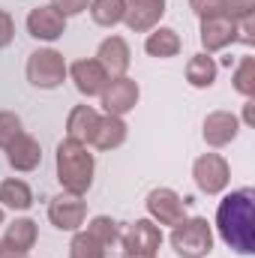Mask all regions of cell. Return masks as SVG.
I'll return each mask as SVG.
<instances>
[{
  "mask_svg": "<svg viewBox=\"0 0 255 258\" xmlns=\"http://www.w3.org/2000/svg\"><path fill=\"white\" fill-rule=\"evenodd\" d=\"M165 15V0H126V24L132 33H150L153 27H159Z\"/></svg>",
  "mask_w": 255,
  "mask_h": 258,
  "instance_id": "cell-14",
  "label": "cell"
},
{
  "mask_svg": "<svg viewBox=\"0 0 255 258\" xmlns=\"http://www.w3.org/2000/svg\"><path fill=\"white\" fill-rule=\"evenodd\" d=\"M198 39H201L204 54L222 51V48H228V45L237 42V21H231L228 15H210V18H201Z\"/></svg>",
  "mask_w": 255,
  "mask_h": 258,
  "instance_id": "cell-11",
  "label": "cell"
},
{
  "mask_svg": "<svg viewBox=\"0 0 255 258\" xmlns=\"http://www.w3.org/2000/svg\"><path fill=\"white\" fill-rule=\"evenodd\" d=\"M21 117L15 111H0V150H6L18 135H21Z\"/></svg>",
  "mask_w": 255,
  "mask_h": 258,
  "instance_id": "cell-27",
  "label": "cell"
},
{
  "mask_svg": "<svg viewBox=\"0 0 255 258\" xmlns=\"http://www.w3.org/2000/svg\"><path fill=\"white\" fill-rule=\"evenodd\" d=\"M96 123H99V111L93 105H87V102L84 105H75L69 111V117H66V138L81 141V144H90Z\"/></svg>",
  "mask_w": 255,
  "mask_h": 258,
  "instance_id": "cell-19",
  "label": "cell"
},
{
  "mask_svg": "<svg viewBox=\"0 0 255 258\" xmlns=\"http://www.w3.org/2000/svg\"><path fill=\"white\" fill-rule=\"evenodd\" d=\"M51 6L60 9L66 18H69V15H81V12L90 6V0H51Z\"/></svg>",
  "mask_w": 255,
  "mask_h": 258,
  "instance_id": "cell-31",
  "label": "cell"
},
{
  "mask_svg": "<svg viewBox=\"0 0 255 258\" xmlns=\"http://www.w3.org/2000/svg\"><path fill=\"white\" fill-rule=\"evenodd\" d=\"M126 135H129V126L123 117H117V114H99V123L93 129L90 144L96 150H117L126 141Z\"/></svg>",
  "mask_w": 255,
  "mask_h": 258,
  "instance_id": "cell-17",
  "label": "cell"
},
{
  "mask_svg": "<svg viewBox=\"0 0 255 258\" xmlns=\"http://www.w3.org/2000/svg\"><path fill=\"white\" fill-rule=\"evenodd\" d=\"M0 204L15 210V213H24V210L33 207V189L21 177H6L0 183Z\"/></svg>",
  "mask_w": 255,
  "mask_h": 258,
  "instance_id": "cell-20",
  "label": "cell"
},
{
  "mask_svg": "<svg viewBox=\"0 0 255 258\" xmlns=\"http://www.w3.org/2000/svg\"><path fill=\"white\" fill-rule=\"evenodd\" d=\"M144 207H147V216H150L159 228H162V225H171V228H174L177 222L186 219V201L174 192V189H168V186L150 189L147 198H144Z\"/></svg>",
  "mask_w": 255,
  "mask_h": 258,
  "instance_id": "cell-6",
  "label": "cell"
},
{
  "mask_svg": "<svg viewBox=\"0 0 255 258\" xmlns=\"http://www.w3.org/2000/svg\"><path fill=\"white\" fill-rule=\"evenodd\" d=\"M96 60L105 69L108 78H120L129 72V63H132V51H129V42L123 36H105L96 48Z\"/></svg>",
  "mask_w": 255,
  "mask_h": 258,
  "instance_id": "cell-13",
  "label": "cell"
},
{
  "mask_svg": "<svg viewBox=\"0 0 255 258\" xmlns=\"http://www.w3.org/2000/svg\"><path fill=\"white\" fill-rule=\"evenodd\" d=\"M216 72H219L216 60L210 54L198 51V54H192L189 63H186V81H189V87H195V90H207V87H213Z\"/></svg>",
  "mask_w": 255,
  "mask_h": 258,
  "instance_id": "cell-21",
  "label": "cell"
},
{
  "mask_svg": "<svg viewBox=\"0 0 255 258\" xmlns=\"http://www.w3.org/2000/svg\"><path fill=\"white\" fill-rule=\"evenodd\" d=\"M180 48H183V39H180V33L174 30V27H153L150 33H147V39H144V51L150 54V57H156V60H168V57H177L180 54Z\"/></svg>",
  "mask_w": 255,
  "mask_h": 258,
  "instance_id": "cell-18",
  "label": "cell"
},
{
  "mask_svg": "<svg viewBox=\"0 0 255 258\" xmlns=\"http://www.w3.org/2000/svg\"><path fill=\"white\" fill-rule=\"evenodd\" d=\"M237 132H240V117L231 111H210L201 126L207 147H228L237 138Z\"/></svg>",
  "mask_w": 255,
  "mask_h": 258,
  "instance_id": "cell-15",
  "label": "cell"
},
{
  "mask_svg": "<svg viewBox=\"0 0 255 258\" xmlns=\"http://www.w3.org/2000/svg\"><path fill=\"white\" fill-rule=\"evenodd\" d=\"M0 225H3V207H0Z\"/></svg>",
  "mask_w": 255,
  "mask_h": 258,
  "instance_id": "cell-36",
  "label": "cell"
},
{
  "mask_svg": "<svg viewBox=\"0 0 255 258\" xmlns=\"http://www.w3.org/2000/svg\"><path fill=\"white\" fill-rule=\"evenodd\" d=\"M120 243L126 255H156L162 246V228L153 219H135L120 234Z\"/></svg>",
  "mask_w": 255,
  "mask_h": 258,
  "instance_id": "cell-9",
  "label": "cell"
},
{
  "mask_svg": "<svg viewBox=\"0 0 255 258\" xmlns=\"http://www.w3.org/2000/svg\"><path fill=\"white\" fill-rule=\"evenodd\" d=\"M84 231H87L102 249H111V246L120 240V228H117V222H114L111 216H93Z\"/></svg>",
  "mask_w": 255,
  "mask_h": 258,
  "instance_id": "cell-24",
  "label": "cell"
},
{
  "mask_svg": "<svg viewBox=\"0 0 255 258\" xmlns=\"http://www.w3.org/2000/svg\"><path fill=\"white\" fill-rule=\"evenodd\" d=\"M66 69H69V63L63 60L60 51H54V48H36V51L27 57L24 75H27V81H30L33 87H39V90H57L66 78H69Z\"/></svg>",
  "mask_w": 255,
  "mask_h": 258,
  "instance_id": "cell-4",
  "label": "cell"
},
{
  "mask_svg": "<svg viewBox=\"0 0 255 258\" xmlns=\"http://www.w3.org/2000/svg\"><path fill=\"white\" fill-rule=\"evenodd\" d=\"M99 99H102L105 114H117V117H123V114H129V111L138 105V99H141V87H138L135 78L120 75V78H111V81L105 84V90L99 93Z\"/></svg>",
  "mask_w": 255,
  "mask_h": 258,
  "instance_id": "cell-8",
  "label": "cell"
},
{
  "mask_svg": "<svg viewBox=\"0 0 255 258\" xmlns=\"http://www.w3.org/2000/svg\"><path fill=\"white\" fill-rule=\"evenodd\" d=\"M237 42H243V45H255V15L243 18V21H237Z\"/></svg>",
  "mask_w": 255,
  "mask_h": 258,
  "instance_id": "cell-32",
  "label": "cell"
},
{
  "mask_svg": "<svg viewBox=\"0 0 255 258\" xmlns=\"http://www.w3.org/2000/svg\"><path fill=\"white\" fill-rule=\"evenodd\" d=\"M189 9L201 18H210V15H225L222 12V0H189Z\"/></svg>",
  "mask_w": 255,
  "mask_h": 258,
  "instance_id": "cell-29",
  "label": "cell"
},
{
  "mask_svg": "<svg viewBox=\"0 0 255 258\" xmlns=\"http://www.w3.org/2000/svg\"><path fill=\"white\" fill-rule=\"evenodd\" d=\"M168 240L180 258H207L213 249V228L204 216H186L171 228Z\"/></svg>",
  "mask_w": 255,
  "mask_h": 258,
  "instance_id": "cell-3",
  "label": "cell"
},
{
  "mask_svg": "<svg viewBox=\"0 0 255 258\" xmlns=\"http://www.w3.org/2000/svg\"><path fill=\"white\" fill-rule=\"evenodd\" d=\"M36 237H39V228H36V222L27 219V216H21V219H15L12 225H6V234H3V240L12 243V246L21 249V252H30V249L36 246Z\"/></svg>",
  "mask_w": 255,
  "mask_h": 258,
  "instance_id": "cell-22",
  "label": "cell"
},
{
  "mask_svg": "<svg viewBox=\"0 0 255 258\" xmlns=\"http://www.w3.org/2000/svg\"><path fill=\"white\" fill-rule=\"evenodd\" d=\"M222 12L231 21H243V18L255 15V0H222Z\"/></svg>",
  "mask_w": 255,
  "mask_h": 258,
  "instance_id": "cell-28",
  "label": "cell"
},
{
  "mask_svg": "<svg viewBox=\"0 0 255 258\" xmlns=\"http://www.w3.org/2000/svg\"><path fill=\"white\" fill-rule=\"evenodd\" d=\"M243 123H252V99H246L243 105Z\"/></svg>",
  "mask_w": 255,
  "mask_h": 258,
  "instance_id": "cell-34",
  "label": "cell"
},
{
  "mask_svg": "<svg viewBox=\"0 0 255 258\" xmlns=\"http://www.w3.org/2000/svg\"><path fill=\"white\" fill-rule=\"evenodd\" d=\"M87 219V201L84 195H72V192H60L48 201V222L57 231H81Z\"/></svg>",
  "mask_w": 255,
  "mask_h": 258,
  "instance_id": "cell-7",
  "label": "cell"
},
{
  "mask_svg": "<svg viewBox=\"0 0 255 258\" xmlns=\"http://www.w3.org/2000/svg\"><path fill=\"white\" fill-rule=\"evenodd\" d=\"M69 78H72V84H75V90L81 93V96H99L102 90H105V84L111 81L108 75H105V69L99 66L96 57H81V60H75V63H69Z\"/></svg>",
  "mask_w": 255,
  "mask_h": 258,
  "instance_id": "cell-12",
  "label": "cell"
},
{
  "mask_svg": "<svg viewBox=\"0 0 255 258\" xmlns=\"http://www.w3.org/2000/svg\"><path fill=\"white\" fill-rule=\"evenodd\" d=\"M54 168H57V183L63 186V192L72 195H87L93 186V171H96V159L87 150V144L63 138L57 144L54 153Z\"/></svg>",
  "mask_w": 255,
  "mask_h": 258,
  "instance_id": "cell-2",
  "label": "cell"
},
{
  "mask_svg": "<svg viewBox=\"0 0 255 258\" xmlns=\"http://www.w3.org/2000/svg\"><path fill=\"white\" fill-rule=\"evenodd\" d=\"M216 231L237 255L255 252V192L252 186L228 192L216 207Z\"/></svg>",
  "mask_w": 255,
  "mask_h": 258,
  "instance_id": "cell-1",
  "label": "cell"
},
{
  "mask_svg": "<svg viewBox=\"0 0 255 258\" xmlns=\"http://www.w3.org/2000/svg\"><path fill=\"white\" fill-rule=\"evenodd\" d=\"M69 258H105V249L87 231H75L69 243Z\"/></svg>",
  "mask_w": 255,
  "mask_h": 258,
  "instance_id": "cell-26",
  "label": "cell"
},
{
  "mask_svg": "<svg viewBox=\"0 0 255 258\" xmlns=\"http://www.w3.org/2000/svg\"><path fill=\"white\" fill-rule=\"evenodd\" d=\"M93 24L99 27H117L126 15V0H90L87 6Z\"/></svg>",
  "mask_w": 255,
  "mask_h": 258,
  "instance_id": "cell-23",
  "label": "cell"
},
{
  "mask_svg": "<svg viewBox=\"0 0 255 258\" xmlns=\"http://www.w3.org/2000/svg\"><path fill=\"white\" fill-rule=\"evenodd\" d=\"M6 162H9L15 171H21V174L36 171L39 162H42V144H39L33 135L21 132V135L6 147Z\"/></svg>",
  "mask_w": 255,
  "mask_h": 258,
  "instance_id": "cell-16",
  "label": "cell"
},
{
  "mask_svg": "<svg viewBox=\"0 0 255 258\" xmlns=\"http://www.w3.org/2000/svg\"><path fill=\"white\" fill-rule=\"evenodd\" d=\"M27 33L39 42H57L66 33V15L60 9H54L51 3H42L36 9L27 12V21H24Z\"/></svg>",
  "mask_w": 255,
  "mask_h": 258,
  "instance_id": "cell-10",
  "label": "cell"
},
{
  "mask_svg": "<svg viewBox=\"0 0 255 258\" xmlns=\"http://www.w3.org/2000/svg\"><path fill=\"white\" fill-rule=\"evenodd\" d=\"M0 258H27V252H21V249H15L12 243L0 240Z\"/></svg>",
  "mask_w": 255,
  "mask_h": 258,
  "instance_id": "cell-33",
  "label": "cell"
},
{
  "mask_svg": "<svg viewBox=\"0 0 255 258\" xmlns=\"http://www.w3.org/2000/svg\"><path fill=\"white\" fill-rule=\"evenodd\" d=\"M12 39H15V21L6 9H0V48L12 45Z\"/></svg>",
  "mask_w": 255,
  "mask_h": 258,
  "instance_id": "cell-30",
  "label": "cell"
},
{
  "mask_svg": "<svg viewBox=\"0 0 255 258\" xmlns=\"http://www.w3.org/2000/svg\"><path fill=\"white\" fill-rule=\"evenodd\" d=\"M123 258H156V255H123Z\"/></svg>",
  "mask_w": 255,
  "mask_h": 258,
  "instance_id": "cell-35",
  "label": "cell"
},
{
  "mask_svg": "<svg viewBox=\"0 0 255 258\" xmlns=\"http://www.w3.org/2000/svg\"><path fill=\"white\" fill-rule=\"evenodd\" d=\"M192 180H195L198 192L219 195V192H225V186L231 180V165L219 153H201L192 162Z\"/></svg>",
  "mask_w": 255,
  "mask_h": 258,
  "instance_id": "cell-5",
  "label": "cell"
},
{
  "mask_svg": "<svg viewBox=\"0 0 255 258\" xmlns=\"http://www.w3.org/2000/svg\"><path fill=\"white\" fill-rule=\"evenodd\" d=\"M231 84H234V90L243 99H252L255 96V57H249V54L240 57V63L231 72Z\"/></svg>",
  "mask_w": 255,
  "mask_h": 258,
  "instance_id": "cell-25",
  "label": "cell"
}]
</instances>
